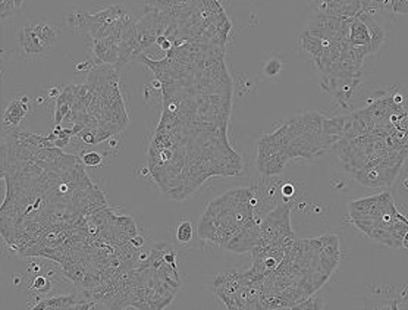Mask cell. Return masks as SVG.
Listing matches in <instances>:
<instances>
[{"mask_svg": "<svg viewBox=\"0 0 408 310\" xmlns=\"http://www.w3.org/2000/svg\"><path fill=\"white\" fill-rule=\"evenodd\" d=\"M284 69V62L278 58H270L263 66V75L266 78H278Z\"/></svg>", "mask_w": 408, "mask_h": 310, "instance_id": "obj_9", "label": "cell"}, {"mask_svg": "<svg viewBox=\"0 0 408 310\" xmlns=\"http://www.w3.org/2000/svg\"><path fill=\"white\" fill-rule=\"evenodd\" d=\"M339 262H341V257H333L329 254H325L323 251L319 253V263L329 275H332L336 271V268L339 266Z\"/></svg>", "mask_w": 408, "mask_h": 310, "instance_id": "obj_12", "label": "cell"}, {"mask_svg": "<svg viewBox=\"0 0 408 310\" xmlns=\"http://www.w3.org/2000/svg\"><path fill=\"white\" fill-rule=\"evenodd\" d=\"M355 18H358L364 25L367 27V31H369V37H370V49H372V55L378 53L380 50V47L383 46V43L386 41V30L385 27H382L380 24H378L372 16H369L367 14H364L363 11L360 9V12L355 15Z\"/></svg>", "mask_w": 408, "mask_h": 310, "instance_id": "obj_3", "label": "cell"}, {"mask_svg": "<svg viewBox=\"0 0 408 310\" xmlns=\"http://www.w3.org/2000/svg\"><path fill=\"white\" fill-rule=\"evenodd\" d=\"M176 240L181 244H188L193 240V225L188 219L181 220V224L176 228Z\"/></svg>", "mask_w": 408, "mask_h": 310, "instance_id": "obj_10", "label": "cell"}, {"mask_svg": "<svg viewBox=\"0 0 408 310\" xmlns=\"http://www.w3.org/2000/svg\"><path fill=\"white\" fill-rule=\"evenodd\" d=\"M320 240H322L320 251L333 257H341V241L336 234H325L320 237Z\"/></svg>", "mask_w": 408, "mask_h": 310, "instance_id": "obj_7", "label": "cell"}, {"mask_svg": "<svg viewBox=\"0 0 408 310\" xmlns=\"http://www.w3.org/2000/svg\"><path fill=\"white\" fill-rule=\"evenodd\" d=\"M46 100H47V97H43V96H38V97L35 99V103H37V105H43V103H44Z\"/></svg>", "mask_w": 408, "mask_h": 310, "instance_id": "obj_22", "label": "cell"}, {"mask_svg": "<svg viewBox=\"0 0 408 310\" xmlns=\"http://www.w3.org/2000/svg\"><path fill=\"white\" fill-rule=\"evenodd\" d=\"M31 25H32V31L35 32V35L43 41V45L49 50H52L58 45L59 30L53 24H50L47 21H38V22H31Z\"/></svg>", "mask_w": 408, "mask_h": 310, "instance_id": "obj_4", "label": "cell"}, {"mask_svg": "<svg viewBox=\"0 0 408 310\" xmlns=\"http://www.w3.org/2000/svg\"><path fill=\"white\" fill-rule=\"evenodd\" d=\"M279 194H281V199L284 200V202L289 203V200L294 197V194H295V187L292 186L291 183H285V184H282L281 186V188H279Z\"/></svg>", "mask_w": 408, "mask_h": 310, "instance_id": "obj_13", "label": "cell"}, {"mask_svg": "<svg viewBox=\"0 0 408 310\" xmlns=\"http://www.w3.org/2000/svg\"><path fill=\"white\" fill-rule=\"evenodd\" d=\"M25 284H27V277L25 275L16 274V272L12 275V285H14V288H15L16 291H21Z\"/></svg>", "mask_w": 408, "mask_h": 310, "instance_id": "obj_15", "label": "cell"}, {"mask_svg": "<svg viewBox=\"0 0 408 310\" xmlns=\"http://www.w3.org/2000/svg\"><path fill=\"white\" fill-rule=\"evenodd\" d=\"M129 243H131V246H132V247H135L137 250H140V248L144 247L146 240H144V237H141V235H135L134 238H131V240H129Z\"/></svg>", "mask_w": 408, "mask_h": 310, "instance_id": "obj_19", "label": "cell"}, {"mask_svg": "<svg viewBox=\"0 0 408 310\" xmlns=\"http://www.w3.org/2000/svg\"><path fill=\"white\" fill-rule=\"evenodd\" d=\"M16 47L24 62L34 63L38 58L49 56L52 50L43 45V41L32 31L31 22H25L16 30Z\"/></svg>", "mask_w": 408, "mask_h": 310, "instance_id": "obj_1", "label": "cell"}, {"mask_svg": "<svg viewBox=\"0 0 408 310\" xmlns=\"http://www.w3.org/2000/svg\"><path fill=\"white\" fill-rule=\"evenodd\" d=\"M71 140L72 137H63V139H56L55 140V147L58 149H65L71 144Z\"/></svg>", "mask_w": 408, "mask_h": 310, "instance_id": "obj_20", "label": "cell"}, {"mask_svg": "<svg viewBox=\"0 0 408 310\" xmlns=\"http://www.w3.org/2000/svg\"><path fill=\"white\" fill-rule=\"evenodd\" d=\"M96 66H94V63H93V61H85V62H78L75 63V72H78V74H82V72H87V74H90L91 71L94 69Z\"/></svg>", "mask_w": 408, "mask_h": 310, "instance_id": "obj_16", "label": "cell"}, {"mask_svg": "<svg viewBox=\"0 0 408 310\" xmlns=\"http://www.w3.org/2000/svg\"><path fill=\"white\" fill-rule=\"evenodd\" d=\"M156 46L159 47L162 52H169V50H172V47H173V45H172V41H169L165 35H160V37H157V40H156Z\"/></svg>", "mask_w": 408, "mask_h": 310, "instance_id": "obj_17", "label": "cell"}, {"mask_svg": "<svg viewBox=\"0 0 408 310\" xmlns=\"http://www.w3.org/2000/svg\"><path fill=\"white\" fill-rule=\"evenodd\" d=\"M32 112V103L28 96H19L15 97L5 110L3 113V122H2V129L3 132H11L18 125L21 124V121Z\"/></svg>", "mask_w": 408, "mask_h": 310, "instance_id": "obj_2", "label": "cell"}, {"mask_svg": "<svg viewBox=\"0 0 408 310\" xmlns=\"http://www.w3.org/2000/svg\"><path fill=\"white\" fill-rule=\"evenodd\" d=\"M392 14H398V15H407L408 14L407 0H392Z\"/></svg>", "mask_w": 408, "mask_h": 310, "instance_id": "obj_14", "label": "cell"}, {"mask_svg": "<svg viewBox=\"0 0 408 310\" xmlns=\"http://www.w3.org/2000/svg\"><path fill=\"white\" fill-rule=\"evenodd\" d=\"M62 92H63V87H61V85H52L50 88H47L46 90V93H47V99H58L59 96L62 94Z\"/></svg>", "mask_w": 408, "mask_h": 310, "instance_id": "obj_18", "label": "cell"}, {"mask_svg": "<svg viewBox=\"0 0 408 310\" xmlns=\"http://www.w3.org/2000/svg\"><path fill=\"white\" fill-rule=\"evenodd\" d=\"M348 43L351 46H370V37L367 27L358 18H352L349 24V34H348Z\"/></svg>", "mask_w": 408, "mask_h": 310, "instance_id": "obj_5", "label": "cell"}, {"mask_svg": "<svg viewBox=\"0 0 408 310\" xmlns=\"http://www.w3.org/2000/svg\"><path fill=\"white\" fill-rule=\"evenodd\" d=\"M106 143H107V146H109V149H116V147H118V144H119V140H118L116 136H112L110 139L107 140Z\"/></svg>", "mask_w": 408, "mask_h": 310, "instance_id": "obj_21", "label": "cell"}, {"mask_svg": "<svg viewBox=\"0 0 408 310\" xmlns=\"http://www.w3.org/2000/svg\"><path fill=\"white\" fill-rule=\"evenodd\" d=\"M79 157L82 160V163L85 166H90V168H97L103 163V159H105V153H99V152H82L79 153Z\"/></svg>", "mask_w": 408, "mask_h": 310, "instance_id": "obj_11", "label": "cell"}, {"mask_svg": "<svg viewBox=\"0 0 408 310\" xmlns=\"http://www.w3.org/2000/svg\"><path fill=\"white\" fill-rule=\"evenodd\" d=\"M22 0H9V2H2L0 3V18L2 21L16 15V12L22 8Z\"/></svg>", "mask_w": 408, "mask_h": 310, "instance_id": "obj_8", "label": "cell"}, {"mask_svg": "<svg viewBox=\"0 0 408 310\" xmlns=\"http://www.w3.org/2000/svg\"><path fill=\"white\" fill-rule=\"evenodd\" d=\"M300 47H301V50L308 53V56L311 58L313 62H316L318 59H320V56L323 55L322 40H319L316 37H311L307 31H304L300 35Z\"/></svg>", "mask_w": 408, "mask_h": 310, "instance_id": "obj_6", "label": "cell"}]
</instances>
